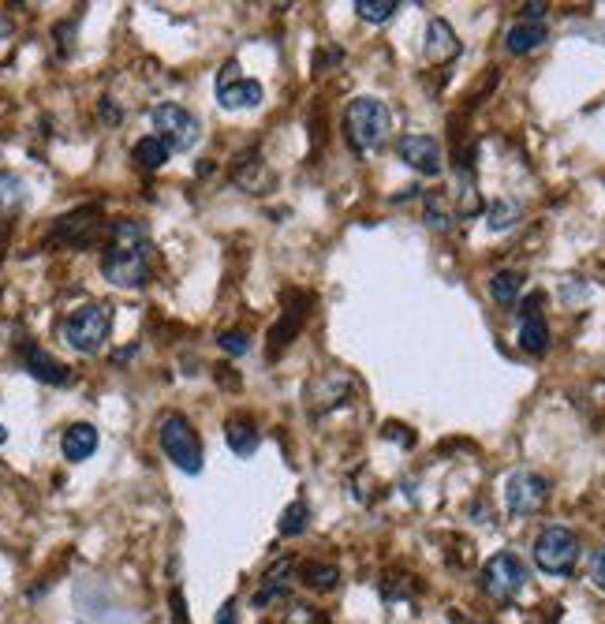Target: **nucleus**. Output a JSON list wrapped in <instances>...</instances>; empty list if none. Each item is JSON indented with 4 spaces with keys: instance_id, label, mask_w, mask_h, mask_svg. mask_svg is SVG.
Here are the masks:
<instances>
[{
    "instance_id": "nucleus-1",
    "label": "nucleus",
    "mask_w": 605,
    "mask_h": 624,
    "mask_svg": "<svg viewBox=\"0 0 605 624\" xmlns=\"http://www.w3.org/2000/svg\"><path fill=\"white\" fill-rule=\"evenodd\" d=\"M101 273L116 288H142L154 273V243L139 221H116L109 228V247L101 255Z\"/></svg>"
},
{
    "instance_id": "nucleus-2",
    "label": "nucleus",
    "mask_w": 605,
    "mask_h": 624,
    "mask_svg": "<svg viewBox=\"0 0 605 624\" xmlns=\"http://www.w3.org/2000/svg\"><path fill=\"white\" fill-rule=\"evenodd\" d=\"M389 128H393V113L378 98H355L348 105V113H344V135H348L355 154L378 150L385 135H389Z\"/></svg>"
},
{
    "instance_id": "nucleus-3",
    "label": "nucleus",
    "mask_w": 605,
    "mask_h": 624,
    "mask_svg": "<svg viewBox=\"0 0 605 624\" xmlns=\"http://www.w3.org/2000/svg\"><path fill=\"white\" fill-rule=\"evenodd\" d=\"M60 333L79 355H98L105 348V341H109V333H113V307L86 303V307H79V311H71L64 318Z\"/></svg>"
},
{
    "instance_id": "nucleus-4",
    "label": "nucleus",
    "mask_w": 605,
    "mask_h": 624,
    "mask_svg": "<svg viewBox=\"0 0 605 624\" xmlns=\"http://www.w3.org/2000/svg\"><path fill=\"white\" fill-rule=\"evenodd\" d=\"M150 124H154L157 139L165 142L169 150H180V154L195 150V142L202 139V120H198L191 109L176 105V101L154 105V109H150Z\"/></svg>"
},
{
    "instance_id": "nucleus-5",
    "label": "nucleus",
    "mask_w": 605,
    "mask_h": 624,
    "mask_svg": "<svg viewBox=\"0 0 605 624\" xmlns=\"http://www.w3.org/2000/svg\"><path fill=\"white\" fill-rule=\"evenodd\" d=\"M157 438H161L165 456H169L180 471H187V475H198V471H202V441H198L195 426L187 423V415H180V412L165 415Z\"/></svg>"
},
{
    "instance_id": "nucleus-6",
    "label": "nucleus",
    "mask_w": 605,
    "mask_h": 624,
    "mask_svg": "<svg viewBox=\"0 0 605 624\" xmlns=\"http://www.w3.org/2000/svg\"><path fill=\"white\" fill-rule=\"evenodd\" d=\"M579 561V539L568 527L553 524L535 539V565L549 576H568Z\"/></svg>"
},
{
    "instance_id": "nucleus-7",
    "label": "nucleus",
    "mask_w": 605,
    "mask_h": 624,
    "mask_svg": "<svg viewBox=\"0 0 605 624\" xmlns=\"http://www.w3.org/2000/svg\"><path fill=\"white\" fill-rule=\"evenodd\" d=\"M479 583H482V591H486V598L508 606V602L523 591V583H527V568H523V561L516 554H497L482 565Z\"/></svg>"
},
{
    "instance_id": "nucleus-8",
    "label": "nucleus",
    "mask_w": 605,
    "mask_h": 624,
    "mask_svg": "<svg viewBox=\"0 0 605 624\" xmlns=\"http://www.w3.org/2000/svg\"><path fill=\"white\" fill-rule=\"evenodd\" d=\"M262 98H266L262 83L243 79L240 64L228 60L225 68H221V75H217V101H221V109H232V113H240V109H258Z\"/></svg>"
},
{
    "instance_id": "nucleus-9",
    "label": "nucleus",
    "mask_w": 605,
    "mask_h": 624,
    "mask_svg": "<svg viewBox=\"0 0 605 624\" xmlns=\"http://www.w3.org/2000/svg\"><path fill=\"white\" fill-rule=\"evenodd\" d=\"M549 497V483L538 471H512L505 483V505L512 516H535Z\"/></svg>"
},
{
    "instance_id": "nucleus-10",
    "label": "nucleus",
    "mask_w": 605,
    "mask_h": 624,
    "mask_svg": "<svg viewBox=\"0 0 605 624\" xmlns=\"http://www.w3.org/2000/svg\"><path fill=\"white\" fill-rule=\"evenodd\" d=\"M396 154L404 165H411L423 176H441V169H445V154H441V142L434 135H404L396 142Z\"/></svg>"
},
{
    "instance_id": "nucleus-11",
    "label": "nucleus",
    "mask_w": 605,
    "mask_h": 624,
    "mask_svg": "<svg viewBox=\"0 0 605 624\" xmlns=\"http://www.w3.org/2000/svg\"><path fill=\"white\" fill-rule=\"evenodd\" d=\"M101 232V210L98 206H83V210L75 213H64L53 228V236L60 243H68V247H90V243L98 240Z\"/></svg>"
},
{
    "instance_id": "nucleus-12",
    "label": "nucleus",
    "mask_w": 605,
    "mask_h": 624,
    "mask_svg": "<svg viewBox=\"0 0 605 624\" xmlns=\"http://www.w3.org/2000/svg\"><path fill=\"white\" fill-rule=\"evenodd\" d=\"M538 307H542V296H531L520 311V348L531 355H542L549 348V326Z\"/></svg>"
},
{
    "instance_id": "nucleus-13",
    "label": "nucleus",
    "mask_w": 605,
    "mask_h": 624,
    "mask_svg": "<svg viewBox=\"0 0 605 624\" xmlns=\"http://www.w3.org/2000/svg\"><path fill=\"white\" fill-rule=\"evenodd\" d=\"M60 453H64V460H71V464L90 460V456L98 453V430L90 423H71L68 430L60 434Z\"/></svg>"
},
{
    "instance_id": "nucleus-14",
    "label": "nucleus",
    "mask_w": 605,
    "mask_h": 624,
    "mask_svg": "<svg viewBox=\"0 0 605 624\" xmlns=\"http://www.w3.org/2000/svg\"><path fill=\"white\" fill-rule=\"evenodd\" d=\"M23 367L38 378V382L45 385H68L71 374L68 367L60 363V359H53V355L45 352V348H38V344H30V348H23Z\"/></svg>"
},
{
    "instance_id": "nucleus-15",
    "label": "nucleus",
    "mask_w": 605,
    "mask_h": 624,
    "mask_svg": "<svg viewBox=\"0 0 605 624\" xmlns=\"http://www.w3.org/2000/svg\"><path fill=\"white\" fill-rule=\"evenodd\" d=\"M225 441H228V449L240 456V460H247V456L258 453L262 434H258V423H254V419H247V415H232V419L225 423Z\"/></svg>"
},
{
    "instance_id": "nucleus-16",
    "label": "nucleus",
    "mask_w": 605,
    "mask_h": 624,
    "mask_svg": "<svg viewBox=\"0 0 605 624\" xmlns=\"http://www.w3.org/2000/svg\"><path fill=\"white\" fill-rule=\"evenodd\" d=\"M292 572H296V565L292 561H277V565L266 572V580H262V587L254 591V606L258 610H266L269 602H281L284 595H288V583H292Z\"/></svg>"
},
{
    "instance_id": "nucleus-17",
    "label": "nucleus",
    "mask_w": 605,
    "mask_h": 624,
    "mask_svg": "<svg viewBox=\"0 0 605 624\" xmlns=\"http://www.w3.org/2000/svg\"><path fill=\"white\" fill-rule=\"evenodd\" d=\"M460 53V42H456V30L445 23V19H434L430 30H426V60L434 64H445Z\"/></svg>"
},
{
    "instance_id": "nucleus-18",
    "label": "nucleus",
    "mask_w": 605,
    "mask_h": 624,
    "mask_svg": "<svg viewBox=\"0 0 605 624\" xmlns=\"http://www.w3.org/2000/svg\"><path fill=\"white\" fill-rule=\"evenodd\" d=\"M549 34H546V27L542 23H516V27H508V34H505V49L508 53H516V57H523V53H535L538 45L546 42Z\"/></svg>"
},
{
    "instance_id": "nucleus-19",
    "label": "nucleus",
    "mask_w": 605,
    "mask_h": 624,
    "mask_svg": "<svg viewBox=\"0 0 605 624\" xmlns=\"http://www.w3.org/2000/svg\"><path fill=\"white\" fill-rule=\"evenodd\" d=\"M299 580H303V587L325 595V591H333V587H337L340 568L329 565V561H303V565H299Z\"/></svg>"
},
{
    "instance_id": "nucleus-20",
    "label": "nucleus",
    "mask_w": 605,
    "mask_h": 624,
    "mask_svg": "<svg viewBox=\"0 0 605 624\" xmlns=\"http://www.w3.org/2000/svg\"><path fill=\"white\" fill-rule=\"evenodd\" d=\"M169 146L165 142L157 139V135H146V139H139L135 142V150H131V157H135V165L139 169H146V172H157L165 161H169Z\"/></svg>"
},
{
    "instance_id": "nucleus-21",
    "label": "nucleus",
    "mask_w": 605,
    "mask_h": 624,
    "mask_svg": "<svg viewBox=\"0 0 605 624\" xmlns=\"http://www.w3.org/2000/svg\"><path fill=\"white\" fill-rule=\"evenodd\" d=\"M23 202H27V184L15 172L0 169V217H12Z\"/></svg>"
},
{
    "instance_id": "nucleus-22",
    "label": "nucleus",
    "mask_w": 605,
    "mask_h": 624,
    "mask_svg": "<svg viewBox=\"0 0 605 624\" xmlns=\"http://www.w3.org/2000/svg\"><path fill=\"white\" fill-rule=\"evenodd\" d=\"M523 292V277L516 270H501V273H493V281H490V296L501 303V307H512L516 299H520Z\"/></svg>"
},
{
    "instance_id": "nucleus-23",
    "label": "nucleus",
    "mask_w": 605,
    "mask_h": 624,
    "mask_svg": "<svg viewBox=\"0 0 605 624\" xmlns=\"http://www.w3.org/2000/svg\"><path fill=\"white\" fill-rule=\"evenodd\" d=\"M426 225L437 228V232H449V228L456 225V210H452L449 202H445V195H437V191L426 195Z\"/></svg>"
},
{
    "instance_id": "nucleus-24",
    "label": "nucleus",
    "mask_w": 605,
    "mask_h": 624,
    "mask_svg": "<svg viewBox=\"0 0 605 624\" xmlns=\"http://www.w3.org/2000/svg\"><path fill=\"white\" fill-rule=\"evenodd\" d=\"M310 524V509H307V501L299 497V501H292L288 509L281 512V535H288V539H296V535H303Z\"/></svg>"
},
{
    "instance_id": "nucleus-25",
    "label": "nucleus",
    "mask_w": 605,
    "mask_h": 624,
    "mask_svg": "<svg viewBox=\"0 0 605 624\" xmlns=\"http://www.w3.org/2000/svg\"><path fill=\"white\" fill-rule=\"evenodd\" d=\"M355 12L366 23H389L400 12V0H355Z\"/></svg>"
},
{
    "instance_id": "nucleus-26",
    "label": "nucleus",
    "mask_w": 605,
    "mask_h": 624,
    "mask_svg": "<svg viewBox=\"0 0 605 624\" xmlns=\"http://www.w3.org/2000/svg\"><path fill=\"white\" fill-rule=\"evenodd\" d=\"M299 326H303V311H292V318L284 314L281 322H277V329L269 333V341H273V344H269V355H273V359L281 355L284 344H292V337L299 333Z\"/></svg>"
},
{
    "instance_id": "nucleus-27",
    "label": "nucleus",
    "mask_w": 605,
    "mask_h": 624,
    "mask_svg": "<svg viewBox=\"0 0 605 624\" xmlns=\"http://www.w3.org/2000/svg\"><path fill=\"white\" fill-rule=\"evenodd\" d=\"M520 221V206L516 202H497L490 210V228L493 232H505V228H512Z\"/></svg>"
},
{
    "instance_id": "nucleus-28",
    "label": "nucleus",
    "mask_w": 605,
    "mask_h": 624,
    "mask_svg": "<svg viewBox=\"0 0 605 624\" xmlns=\"http://www.w3.org/2000/svg\"><path fill=\"white\" fill-rule=\"evenodd\" d=\"M221 348H225L228 355H247V352H251V337H247V333H240V329H232V333H225V337H221Z\"/></svg>"
},
{
    "instance_id": "nucleus-29",
    "label": "nucleus",
    "mask_w": 605,
    "mask_h": 624,
    "mask_svg": "<svg viewBox=\"0 0 605 624\" xmlns=\"http://www.w3.org/2000/svg\"><path fill=\"white\" fill-rule=\"evenodd\" d=\"M591 583L598 591H605V546L591 557Z\"/></svg>"
},
{
    "instance_id": "nucleus-30",
    "label": "nucleus",
    "mask_w": 605,
    "mask_h": 624,
    "mask_svg": "<svg viewBox=\"0 0 605 624\" xmlns=\"http://www.w3.org/2000/svg\"><path fill=\"white\" fill-rule=\"evenodd\" d=\"M546 12H549V4H523V23H542Z\"/></svg>"
},
{
    "instance_id": "nucleus-31",
    "label": "nucleus",
    "mask_w": 605,
    "mask_h": 624,
    "mask_svg": "<svg viewBox=\"0 0 605 624\" xmlns=\"http://www.w3.org/2000/svg\"><path fill=\"white\" fill-rule=\"evenodd\" d=\"M213 624H236V602H232V598H228L225 606L217 610V621Z\"/></svg>"
},
{
    "instance_id": "nucleus-32",
    "label": "nucleus",
    "mask_w": 605,
    "mask_h": 624,
    "mask_svg": "<svg viewBox=\"0 0 605 624\" xmlns=\"http://www.w3.org/2000/svg\"><path fill=\"white\" fill-rule=\"evenodd\" d=\"M12 34V19L8 15H0V38H8Z\"/></svg>"
},
{
    "instance_id": "nucleus-33",
    "label": "nucleus",
    "mask_w": 605,
    "mask_h": 624,
    "mask_svg": "<svg viewBox=\"0 0 605 624\" xmlns=\"http://www.w3.org/2000/svg\"><path fill=\"white\" fill-rule=\"evenodd\" d=\"M4 441H8V430H4V426H0V445H4Z\"/></svg>"
}]
</instances>
